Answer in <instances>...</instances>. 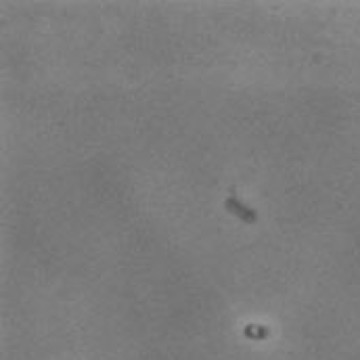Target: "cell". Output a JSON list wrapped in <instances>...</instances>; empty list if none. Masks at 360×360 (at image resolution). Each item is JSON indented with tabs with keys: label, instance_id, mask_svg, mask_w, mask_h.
Returning <instances> with one entry per match:
<instances>
[{
	"label": "cell",
	"instance_id": "cell-1",
	"mask_svg": "<svg viewBox=\"0 0 360 360\" xmlns=\"http://www.w3.org/2000/svg\"><path fill=\"white\" fill-rule=\"evenodd\" d=\"M226 208L233 212V214H239L245 222H256V212H252V210H247L241 201H237V199H226Z\"/></svg>",
	"mask_w": 360,
	"mask_h": 360
},
{
	"label": "cell",
	"instance_id": "cell-2",
	"mask_svg": "<svg viewBox=\"0 0 360 360\" xmlns=\"http://www.w3.org/2000/svg\"><path fill=\"white\" fill-rule=\"evenodd\" d=\"M245 336L252 338V340H264V338H268V329L260 327V325H247L245 327Z\"/></svg>",
	"mask_w": 360,
	"mask_h": 360
}]
</instances>
